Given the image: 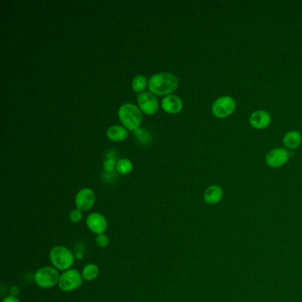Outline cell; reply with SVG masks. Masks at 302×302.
Returning <instances> with one entry per match:
<instances>
[{"label": "cell", "mask_w": 302, "mask_h": 302, "mask_svg": "<svg viewBox=\"0 0 302 302\" xmlns=\"http://www.w3.org/2000/svg\"><path fill=\"white\" fill-rule=\"evenodd\" d=\"M177 86V76L170 73H159L153 75L148 82L150 91L159 96L171 93L176 90Z\"/></svg>", "instance_id": "obj_1"}, {"label": "cell", "mask_w": 302, "mask_h": 302, "mask_svg": "<svg viewBox=\"0 0 302 302\" xmlns=\"http://www.w3.org/2000/svg\"><path fill=\"white\" fill-rule=\"evenodd\" d=\"M119 119L128 130H136L142 122V113L137 106L127 103L119 108Z\"/></svg>", "instance_id": "obj_2"}, {"label": "cell", "mask_w": 302, "mask_h": 302, "mask_svg": "<svg viewBox=\"0 0 302 302\" xmlns=\"http://www.w3.org/2000/svg\"><path fill=\"white\" fill-rule=\"evenodd\" d=\"M50 261L53 267L59 271L70 270L74 264L75 257L73 253L63 246H56L50 252Z\"/></svg>", "instance_id": "obj_3"}, {"label": "cell", "mask_w": 302, "mask_h": 302, "mask_svg": "<svg viewBox=\"0 0 302 302\" xmlns=\"http://www.w3.org/2000/svg\"><path fill=\"white\" fill-rule=\"evenodd\" d=\"M59 272L57 269L51 266L40 268L34 275V281L35 284L43 289H49L54 287L59 284Z\"/></svg>", "instance_id": "obj_4"}, {"label": "cell", "mask_w": 302, "mask_h": 302, "mask_svg": "<svg viewBox=\"0 0 302 302\" xmlns=\"http://www.w3.org/2000/svg\"><path fill=\"white\" fill-rule=\"evenodd\" d=\"M82 276L76 270H67L60 275L59 280V287L64 292H71L81 287L82 283Z\"/></svg>", "instance_id": "obj_5"}, {"label": "cell", "mask_w": 302, "mask_h": 302, "mask_svg": "<svg viewBox=\"0 0 302 302\" xmlns=\"http://www.w3.org/2000/svg\"><path fill=\"white\" fill-rule=\"evenodd\" d=\"M236 101L230 96H223L217 98L212 106V113L216 117L230 116L235 111Z\"/></svg>", "instance_id": "obj_6"}, {"label": "cell", "mask_w": 302, "mask_h": 302, "mask_svg": "<svg viewBox=\"0 0 302 302\" xmlns=\"http://www.w3.org/2000/svg\"><path fill=\"white\" fill-rule=\"evenodd\" d=\"M292 153L284 148H275L266 155V163L271 168L282 167L289 161Z\"/></svg>", "instance_id": "obj_7"}, {"label": "cell", "mask_w": 302, "mask_h": 302, "mask_svg": "<svg viewBox=\"0 0 302 302\" xmlns=\"http://www.w3.org/2000/svg\"><path fill=\"white\" fill-rule=\"evenodd\" d=\"M95 200L96 196L91 189H82L75 196V206L81 211H88L93 207Z\"/></svg>", "instance_id": "obj_8"}, {"label": "cell", "mask_w": 302, "mask_h": 302, "mask_svg": "<svg viewBox=\"0 0 302 302\" xmlns=\"http://www.w3.org/2000/svg\"><path fill=\"white\" fill-rule=\"evenodd\" d=\"M87 227L90 232L97 235L104 234L107 229V221L106 217L99 213H92L86 219Z\"/></svg>", "instance_id": "obj_9"}, {"label": "cell", "mask_w": 302, "mask_h": 302, "mask_svg": "<svg viewBox=\"0 0 302 302\" xmlns=\"http://www.w3.org/2000/svg\"><path fill=\"white\" fill-rule=\"evenodd\" d=\"M137 101L142 111L147 114H153L158 110L156 98L148 91L142 92L137 97Z\"/></svg>", "instance_id": "obj_10"}, {"label": "cell", "mask_w": 302, "mask_h": 302, "mask_svg": "<svg viewBox=\"0 0 302 302\" xmlns=\"http://www.w3.org/2000/svg\"><path fill=\"white\" fill-rule=\"evenodd\" d=\"M250 125L256 130L266 129L271 124V116L270 113L264 110H257L250 115Z\"/></svg>", "instance_id": "obj_11"}, {"label": "cell", "mask_w": 302, "mask_h": 302, "mask_svg": "<svg viewBox=\"0 0 302 302\" xmlns=\"http://www.w3.org/2000/svg\"><path fill=\"white\" fill-rule=\"evenodd\" d=\"M161 106L164 111L169 114H177L183 107V102L180 98L175 95L166 96L161 102Z\"/></svg>", "instance_id": "obj_12"}, {"label": "cell", "mask_w": 302, "mask_h": 302, "mask_svg": "<svg viewBox=\"0 0 302 302\" xmlns=\"http://www.w3.org/2000/svg\"><path fill=\"white\" fill-rule=\"evenodd\" d=\"M224 197V190L219 185H211L204 192L205 202L209 205L219 203Z\"/></svg>", "instance_id": "obj_13"}, {"label": "cell", "mask_w": 302, "mask_h": 302, "mask_svg": "<svg viewBox=\"0 0 302 302\" xmlns=\"http://www.w3.org/2000/svg\"><path fill=\"white\" fill-rule=\"evenodd\" d=\"M302 142V134L297 130H291L287 132L283 138V143L288 149L294 150L298 148Z\"/></svg>", "instance_id": "obj_14"}, {"label": "cell", "mask_w": 302, "mask_h": 302, "mask_svg": "<svg viewBox=\"0 0 302 302\" xmlns=\"http://www.w3.org/2000/svg\"><path fill=\"white\" fill-rule=\"evenodd\" d=\"M106 135L110 140L114 142L122 141L128 137V130L124 127L114 125L109 127L106 130Z\"/></svg>", "instance_id": "obj_15"}, {"label": "cell", "mask_w": 302, "mask_h": 302, "mask_svg": "<svg viewBox=\"0 0 302 302\" xmlns=\"http://www.w3.org/2000/svg\"><path fill=\"white\" fill-rule=\"evenodd\" d=\"M99 275V269L95 263H89L82 270V279L86 281H92L97 279Z\"/></svg>", "instance_id": "obj_16"}, {"label": "cell", "mask_w": 302, "mask_h": 302, "mask_svg": "<svg viewBox=\"0 0 302 302\" xmlns=\"http://www.w3.org/2000/svg\"><path fill=\"white\" fill-rule=\"evenodd\" d=\"M132 169H133L132 162L128 159H122L116 163V169H117L118 173H120L122 175L129 174L131 172Z\"/></svg>", "instance_id": "obj_17"}, {"label": "cell", "mask_w": 302, "mask_h": 302, "mask_svg": "<svg viewBox=\"0 0 302 302\" xmlns=\"http://www.w3.org/2000/svg\"><path fill=\"white\" fill-rule=\"evenodd\" d=\"M146 85H147V81L144 75H139L134 77L133 81H132V88L135 91L139 92V91L145 90Z\"/></svg>", "instance_id": "obj_18"}, {"label": "cell", "mask_w": 302, "mask_h": 302, "mask_svg": "<svg viewBox=\"0 0 302 302\" xmlns=\"http://www.w3.org/2000/svg\"><path fill=\"white\" fill-rule=\"evenodd\" d=\"M69 219L73 224H78L79 222H81L82 219V213L79 209H74L71 211L69 214Z\"/></svg>", "instance_id": "obj_19"}, {"label": "cell", "mask_w": 302, "mask_h": 302, "mask_svg": "<svg viewBox=\"0 0 302 302\" xmlns=\"http://www.w3.org/2000/svg\"><path fill=\"white\" fill-rule=\"evenodd\" d=\"M96 243L98 245V247H101V248H105V247H107L108 244H109L108 237L105 235V234L98 235V237L96 238Z\"/></svg>", "instance_id": "obj_20"}, {"label": "cell", "mask_w": 302, "mask_h": 302, "mask_svg": "<svg viewBox=\"0 0 302 302\" xmlns=\"http://www.w3.org/2000/svg\"><path fill=\"white\" fill-rule=\"evenodd\" d=\"M114 167H115V161L114 159H108L104 163V169L106 172H112L114 170Z\"/></svg>", "instance_id": "obj_21"}, {"label": "cell", "mask_w": 302, "mask_h": 302, "mask_svg": "<svg viewBox=\"0 0 302 302\" xmlns=\"http://www.w3.org/2000/svg\"><path fill=\"white\" fill-rule=\"evenodd\" d=\"M2 302H20L18 299L16 298L14 295H10L7 296L2 301Z\"/></svg>", "instance_id": "obj_22"}]
</instances>
